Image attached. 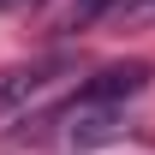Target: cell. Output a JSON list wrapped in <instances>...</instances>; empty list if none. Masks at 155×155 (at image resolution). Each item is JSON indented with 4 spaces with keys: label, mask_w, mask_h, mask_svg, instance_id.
Segmentation results:
<instances>
[{
    "label": "cell",
    "mask_w": 155,
    "mask_h": 155,
    "mask_svg": "<svg viewBox=\"0 0 155 155\" xmlns=\"http://www.w3.org/2000/svg\"><path fill=\"white\" fill-rule=\"evenodd\" d=\"M149 84V60H125V66H107V72H96L84 90H78V101H96V107H119L125 96H137Z\"/></svg>",
    "instance_id": "6da1fadb"
},
{
    "label": "cell",
    "mask_w": 155,
    "mask_h": 155,
    "mask_svg": "<svg viewBox=\"0 0 155 155\" xmlns=\"http://www.w3.org/2000/svg\"><path fill=\"white\" fill-rule=\"evenodd\" d=\"M66 125H72V143H78V149H96V143L125 137V114H119V107H96V101H78L72 114H66Z\"/></svg>",
    "instance_id": "7a4b0ae2"
},
{
    "label": "cell",
    "mask_w": 155,
    "mask_h": 155,
    "mask_svg": "<svg viewBox=\"0 0 155 155\" xmlns=\"http://www.w3.org/2000/svg\"><path fill=\"white\" fill-rule=\"evenodd\" d=\"M60 72H66V60H42V66H18V72H6V78H0V107H18V101L42 96Z\"/></svg>",
    "instance_id": "3957f363"
},
{
    "label": "cell",
    "mask_w": 155,
    "mask_h": 155,
    "mask_svg": "<svg viewBox=\"0 0 155 155\" xmlns=\"http://www.w3.org/2000/svg\"><path fill=\"white\" fill-rule=\"evenodd\" d=\"M137 6H155V0H72V24H96L107 12H137Z\"/></svg>",
    "instance_id": "277c9868"
}]
</instances>
